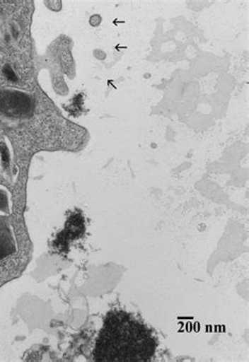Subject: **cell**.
Masks as SVG:
<instances>
[{
    "instance_id": "6da1fadb",
    "label": "cell",
    "mask_w": 249,
    "mask_h": 362,
    "mask_svg": "<svg viewBox=\"0 0 249 362\" xmlns=\"http://www.w3.org/2000/svg\"><path fill=\"white\" fill-rule=\"evenodd\" d=\"M157 342L151 332L134 316L122 311L108 314L95 346L96 361H149Z\"/></svg>"
}]
</instances>
